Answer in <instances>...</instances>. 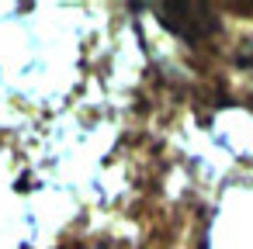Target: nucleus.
<instances>
[{"instance_id":"obj_1","label":"nucleus","mask_w":253,"mask_h":249,"mask_svg":"<svg viewBox=\"0 0 253 249\" xmlns=\"http://www.w3.org/2000/svg\"><path fill=\"white\" fill-rule=\"evenodd\" d=\"M156 18L184 42H201L218 32V18L208 4H163L156 7Z\"/></svg>"},{"instance_id":"obj_2","label":"nucleus","mask_w":253,"mask_h":249,"mask_svg":"<svg viewBox=\"0 0 253 249\" xmlns=\"http://www.w3.org/2000/svg\"><path fill=\"white\" fill-rule=\"evenodd\" d=\"M73 249H115V246H108V242H97V246H73Z\"/></svg>"}]
</instances>
